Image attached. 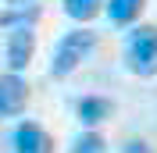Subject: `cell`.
Returning a JSON list of instances; mask_svg holds the SVG:
<instances>
[{"label":"cell","mask_w":157,"mask_h":153,"mask_svg":"<svg viewBox=\"0 0 157 153\" xmlns=\"http://www.w3.org/2000/svg\"><path fill=\"white\" fill-rule=\"evenodd\" d=\"M111 100H104V96H82L75 103V114H78V121L82 125H100V121H107L111 118Z\"/></svg>","instance_id":"cell-6"},{"label":"cell","mask_w":157,"mask_h":153,"mask_svg":"<svg viewBox=\"0 0 157 153\" xmlns=\"http://www.w3.org/2000/svg\"><path fill=\"white\" fill-rule=\"evenodd\" d=\"M121 153H154V150H150L143 139H128V143L121 146Z\"/></svg>","instance_id":"cell-10"},{"label":"cell","mask_w":157,"mask_h":153,"mask_svg":"<svg viewBox=\"0 0 157 153\" xmlns=\"http://www.w3.org/2000/svg\"><path fill=\"white\" fill-rule=\"evenodd\" d=\"M125 68L139 78L157 75V25H136L125 39Z\"/></svg>","instance_id":"cell-2"},{"label":"cell","mask_w":157,"mask_h":153,"mask_svg":"<svg viewBox=\"0 0 157 153\" xmlns=\"http://www.w3.org/2000/svg\"><path fill=\"white\" fill-rule=\"evenodd\" d=\"M11 146H14V153H54V139H50L39 125H32V121H21L18 128H14Z\"/></svg>","instance_id":"cell-5"},{"label":"cell","mask_w":157,"mask_h":153,"mask_svg":"<svg viewBox=\"0 0 157 153\" xmlns=\"http://www.w3.org/2000/svg\"><path fill=\"white\" fill-rule=\"evenodd\" d=\"M11 4V11H25V7H32V0H7Z\"/></svg>","instance_id":"cell-11"},{"label":"cell","mask_w":157,"mask_h":153,"mask_svg":"<svg viewBox=\"0 0 157 153\" xmlns=\"http://www.w3.org/2000/svg\"><path fill=\"white\" fill-rule=\"evenodd\" d=\"M32 54H36V32H32V25H14V29L7 32V68L18 75L21 68H29Z\"/></svg>","instance_id":"cell-3"},{"label":"cell","mask_w":157,"mask_h":153,"mask_svg":"<svg viewBox=\"0 0 157 153\" xmlns=\"http://www.w3.org/2000/svg\"><path fill=\"white\" fill-rule=\"evenodd\" d=\"M71 153H107V139L100 132H82L71 143Z\"/></svg>","instance_id":"cell-9"},{"label":"cell","mask_w":157,"mask_h":153,"mask_svg":"<svg viewBox=\"0 0 157 153\" xmlns=\"http://www.w3.org/2000/svg\"><path fill=\"white\" fill-rule=\"evenodd\" d=\"M29 100V86H25V78L7 71V75H0V118H14L21 114V107Z\"/></svg>","instance_id":"cell-4"},{"label":"cell","mask_w":157,"mask_h":153,"mask_svg":"<svg viewBox=\"0 0 157 153\" xmlns=\"http://www.w3.org/2000/svg\"><path fill=\"white\" fill-rule=\"evenodd\" d=\"M147 0H107V18L114 25H128V21L139 18V11H143Z\"/></svg>","instance_id":"cell-7"},{"label":"cell","mask_w":157,"mask_h":153,"mask_svg":"<svg viewBox=\"0 0 157 153\" xmlns=\"http://www.w3.org/2000/svg\"><path fill=\"white\" fill-rule=\"evenodd\" d=\"M100 4L104 0H64V14L71 21H89L100 14Z\"/></svg>","instance_id":"cell-8"},{"label":"cell","mask_w":157,"mask_h":153,"mask_svg":"<svg viewBox=\"0 0 157 153\" xmlns=\"http://www.w3.org/2000/svg\"><path fill=\"white\" fill-rule=\"evenodd\" d=\"M93 47H97V32H89V29L64 32L61 43L54 47V57H50V75L54 78H68L71 71L93 54Z\"/></svg>","instance_id":"cell-1"}]
</instances>
